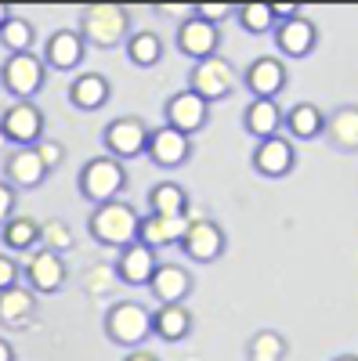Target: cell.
Masks as SVG:
<instances>
[{"instance_id": "cell-10", "label": "cell", "mask_w": 358, "mask_h": 361, "mask_svg": "<svg viewBox=\"0 0 358 361\" xmlns=\"http://www.w3.org/2000/svg\"><path fill=\"white\" fill-rule=\"evenodd\" d=\"M44 66L54 73H76L87 58V40L80 37V29H54L44 40Z\"/></svg>"}, {"instance_id": "cell-12", "label": "cell", "mask_w": 358, "mask_h": 361, "mask_svg": "<svg viewBox=\"0 0 358 361\" xmlns=\"http://www.w3.org/2000/svg\"><path fill=\"white\" fill-rule=\"evenodd\" d=\"M181 250H185V257L196 260V264H214V260L228 250V238H225L221 224L206 221V217H203V221L192 217V224H189V231H185V238H181Z\"/></svg>"}, {"instance_id": "cell-13", "label": "cell", "mask_w": 358, "mask_h": 361, "mask_svg": "<svg viewBox=\"0 0 358 361\" xmlns=\"http://www.w3.org/2000/svg\"><path fill=\"white\" fill-rule=\"evenodd\" d=\"M272 37H275V51H282L286 58H308L318 47V25L304 15H293L275 25Z\"/></svg>"}, {"instance_id": "cell-33", "label": "cell", "mask_w": 358, "mask_h": 361, "mask_svg": "<svg viewBox=\"0 0 358 361\" xmlns=\"http://www.w3.org/2000/svg\"><path fill=\"white\" fill-rule=\"evenodd\" d=\"M33 44H37V29H33V22H29V18L11 15L4 25H0V47H4V51L25 54V51H33Z\"/></svg>"}, {"instance_id": "cell-40", "label": "cell", "mask_w": 358, "mask_h": 361, "mask_svg": "<svg viewBox=\"0 0 358 361\" xmlns=\"http://www.w3.org/2000/svg\"><path fill=\"white\" fill-rule=\"evenodd\" d=\"M0 361H15V347L8 340H0Z\"/></svg>"}, {"instance_id": "cell-37", "label": "cell", "mask_w": 358, "mask_h": 361, "mask_svg": "<svg viewBox=\"0 0 358 361\" xmlns=\"http://www.w3.org/2000/svg\"><path fill=\"white\" fill-rule=\"evenodd\" d=\"M15 202H18L15 188L8 185V180H0V228H4V224L15 217Z\"/></svg>"}, {"instance_id": "cell-1", "label": "cell", "mask_w": 358, "mask_h": 361, "mask_svg": "<svg viewBox=\"0 0 358 361\" xmlns=\"http://www.w3.org/2000/svg\"><path fill=\"white\" fill-rule=\"evenodd\" d=\"M138 224H141L138 209L124 199H112V202L95 206L91 221H87V231L105 250H127L138 243Z\"/></svg>"}, {"instance_id": "cell-43", "label": "cell", "mask_w": 358, "mask_h": 361, "mask_svg": "<svg viewBox=\"0 0 358 361\" xmlns=\"http://www.w3.org/2000/svg\"><path fill=\"white\" fill-rule=\"evenodd\" d=\"M4 148H8V137H4V134H0V152H4Z\"/></svg>"}, {"instance_id": "cell-4", "label": "cell", "mask_w": 358, "mask_h": 361, "mask_svg": "<svg viewBox=\"0 0 358 361\" xmlns=\"http://www.w3.org/2000/svg\"><path fill=\"white\" fill-rule=\"evenodd\" d=\"M148 333H153V314H148L145 304H138V300H119V304L109 307V314H105V336L112 343L138 350V343L148 340Z\"/></svg>"}, {"instance_id": "cell-9", "label": "cell", "mask_w": 358, "mask_h": 361, "mask_svg": "<svg viewBox=\"0 0 358 361\" xmlns=\"http://www.w3.org/2000/svg\"><path fill=\"white\" fill-rule=\"evenodd\" d=\"M206 119H210V105H206L199 94H192V90H177V94L167 98L163 105V123L174 127V130H181L185 137L199 134L206 127Z\"/></svg>"}, {"instance_id": "cell-27", "label": "cell", "mask_w": 358, "mask_h": 361, "mask_svg": "<svg viewBox=\"0 0 358 361\" xmlns=\"http://www.w3.org/2000/svg\"><path fill=\"white\" fill-rule=\"evenodd\" d=\"M148 214L153 217H185L189 214L185 188L174 185V180H160V185H153V192H148Z\"/></svg>"}, {"instance_id": "cell-8", "label": "cell", "mask_w": 358, "mask_h": 361, "mask_svg": "<svg viewBox=\"0 0 358 361\" xmlns=\"http://www.w3.org/2000/svg\"><path fill=\"white\" fill-rule=\"evenodd\" d=\"M0 134L15 148H33L44 137V112L33 102H15L4 116H0Z\"/></svg>"}, {"instance_id": "cell-31", "label": "cell", "mask_w": 358, "mask_h": 361, "mask_svg": "<svg viewBox=\"0 0 358 361\" xmlns=\"http://www.w3.org/2000/svg\"><path fill=\"white\" fill-rule=\"evenodd\" d=\"M286 354H290V343L275 329H261L246 343V361H286Z\"/></svg>"}, {"instance_id": "cell-15", "label": "cell", "mask_w": 358, "mask_h": 361, "mask_svg": "<svg viewBox=\"0 0 358 361\" xmlns=\"http://www.w3.org/2000/svg\"><path fill=\"white\" fill-rule=\"evenodd\" d=\"M145 156L153 159L156 166H167V170H174V166H181V163H189V156H192V137H185L181 130H174V127H156V130H148V148H145Z\"/></svg>"}, {"instance_id": "cell-38", "label": "cell", "mask_w": 358, "mask_h": 361, "mask_svg": "<svg viewBox=\"0 0 358 361\" xmlns=\"http://www.w3.org/2000/svg\"><path fill=\"white\" fill-rule=\"evenodd\" d=\"M18 286V260L8 257V253H0V293Z\"/></svg>"}, {"instance_id": "cell-21", "label": "cell", "mask_w": 358, "mask_h": 361, "mask_svg": "<svg viewBox=\"0 0 358 361\" xmlns=\"http://www.w3.org/2000/svg\"><path fill=\"white\" fill-rule=\"evenodd\" d=\"M156 267H160L156 253L148 250V246H141V243H134L127 250H119L116 275H119V282H124V286H148V282H153V275H156Z\"/></svg>"}, {"instance_id": "cell-29", "label": "cell", "mask_w": 358, "mask_h": 361, "mask_svg": "<svg viewBox=\"0 0 358 361\" xmlns=\"http://www.w3.org/2000/svg\"><path fill=\"white\" fill-rule=\"evenodd\" d=\"M0 235H4V246L15 250V253H25V250H33L40 246V238H44V224L33 221V217H11L4 228H0Z\"/></svg>"}, {"instance_id": "cell-2", "label": "cell", "mask_w": 358, "mask_h": 361, "mask_svg": "<svg viewBox=\"0 0 358 361\" xmlns=\"http://www.w3.org/2000/svg\"><path fill=\"white\" fill-rule=\"evenodd\" d=\"M80 37L95 47H119L131 37V11L119 4H87L80 11Z\"/></svg>"}, {"instance_id": "cell-3", "label": "cell", "mask_w": 358, "mask_h": 361, "mask_svg": "<svg viewBox=\"0 0 358 361\" xmlns=\"http://www.w3.org/2000/svg\"><path fill=\"white\" fill-rule=\"evenodd\" d=\"M76 185L95 206L112 202V199H119V192L127 188V166L119 159H112V156H95V159L83 163Z\"/></svg>"}, {"instance_id": "cell-41", "label": "cell", "mask_w": 358, "mask_h": 361, "mask_svg": "<svg viewBox=\"0 0 358 361\" xmlns=\"http://www.w3.org/2000/svg\"><path fill=\"white\" fill-rule=\"evenodd\" d=\"M8 18H11V8H8V4H0V25H4Z\"/></svg>"}, {"instance_id": "cell-5", "label": "cell", "mask_w": 358, "mask_h": 361, "mask_svg": "<svg viewBox=\"0 0 358 361\" xmlns=\"http://www.w3.org/2000/svg\"><path fill=\"white\" fill-rule=\"evenodd\" d=\"M44 80H47V66H44V58L33 54V51L8 54L4 69H0V83H4V90L15 102H33L44 90Z\"/></svg>"}, {"instance_id": "cell-32", "label": "cell", "mask_w": 358, "mask_h": 361, "mask_svg": "<svg viewBox=\"0 0 358 361\" xmlns=\"http://www.w3.org/2000/svg\"><path fill=\"white\" fill-rule=\"evenodd\" d=\"M235 22L246 29L253 37H268L275 33L279 25V15H275V4H239L235 8Z\"/></svg>"}, {"instance_id": "cell-36", "label": "cell", "mask_w": 358, "mask_h": 361, "mask_svg": "<svg viewBox=\"0 0 358 361\" xmlns=\"http://www.w3.org/2000/svg\"><path fill=\"white\" fill-rule=\"evenodd\" d=\"M232 15H235L232 4H196V18H199V22H210V25H217V29H221V22L232 18Z\"/></svg>"}, {"instance_id": "cell-35", "label": "cell", "mask_w": 358, "mask_h": 361, "mask_svg": "<svg viewBox=\"0 0 358 361\" xmlns=\"http://www.w3.org/2000/svg\"><path fill=\"white\" fill-rule=\"evenodd\" d=\"M44 238H47V250H51V253H62V250L73 243V231H69L66 221H51V224L44 228Z\"/></svg>"}, {"instance_id": "cell-42", "label": "cell", "mask_w": 358, "mask_h": 361, "mask_svg": "<svg viewBox=\"0 0 358 361\" xmlns=\"http://www.w3.org/2000/svg\"><path fill=\"white\" fill-rule=\"evenodd\" d=\"M333 361H358V354H340V357H333Z\"/></svg>"}, {"instance_id": "cell-26", "label": "cell", "mask_w": 358, "mask_h": 361, "mask_svg": "<svg viewBox=\"0 0 358 361\" xmlns=\"http://www.w3.org/2000/svg\"><path fill=\"white\" fill-rule=\"evenodd\" d=\"M326 137H330L340 152H358V105H340L326 116Z\"/></svg>"}, {"instance_id": "cell-34", "label": "cell", "mask_w": 358, "mask_h": 361, "mask_svg": "<svg viewBox=\"0 0 358 361\" xmlns=\"http://www.w3.org/2000/svg\"><path fill=\"white\" fill-rule=\"evenodd\" d=\"M33 148H37L40 163L47 166V173H54L58 166L66 163V145H62V141H54V137H40V141H37Z\"/></svg>"}, {"instance_id": "cell-16", "label": "cell", "mask_w": 358, "mask_h": 361, "mask_svg": "<svg viewBox=\"0 0 358 361\" xmlns=\"http://www.w3.org/2000/svg\"><path fill=\"white\" fill-rule=\"evenodd\" d=\"M293 166H297V152H293L290 137L275 134L268 141H257V148H253V170L261 177H272V180L275 177H290Z\"/></svg>"}, {"instance_id": "cell-20", "label": "cell", "mask_w": 358, "mask_h": 361, "mask_svg": "<svg viewBox=\"0 0 358 361\" xmlns=\"http://www.w3.org/2000/svg\"><path fill=\"white\" fill-rule=\"evenodd\" d=\"M4 173H8V185L15 192H29V188H40L47 180V166L40 163L37 148H15L4 163Z\"/></svg>"}, {"instance_id": "cell-6", "label": "cell", "mask_w": 358, "mask_h": 361, "mask_svg": "<svg viewBox=\"0 0 358 361\" xmlns=\"http://www.w3.org/2000/svg\"><path fill=\"white\" fill-rule=\"evenodd\" d=\"M239 83V73L228 58L214 54V58H203V62H192V73H189V90L199 94L206 105L210 102H221L228 98Z\"/></svg>"}, {"instance_id": "cell-14", "label": "cell", "mask_w": 358, "mask_h": 361, "mask_svg": "<svg viewBox=\"0 0 358 361\" xmlns=\"http://www.w3.org/2000/svg\"><path fill=\"white\" fill-rule=\"evenodd\" d=\"M177 51H181L185 58H192V62H203V58H214L217 47H221V29L210 25V22H199L196 15L189 22L177 25V37H174Z\"/></svg>"}, {"instance_id": "cell-17", "label": "cell", "mask_w": 358, "mask_h": 361, "mask_svg": "<svg viewBox=\"0 0 358 361\" xmlns=\"http://www.w3.org/2000/svg\"><path fill=\"white\" fill-rule=\"evenodd\" d=\"M189 224H192V217L185 214V217H141V224H138V243L141 246H148V250H163V246H181V238H185V231H189Z\"/></svg>"}, {"instance_id": "cell-23", "label": "cell", "mask_w": 358, "mask_h": 361, "mask_svg": "<svg viewBox=\"0 0 358 361\" xmlns=\"http://www.w3.org/2000/svg\"><path fill=\"white\" fill-rule=\"evenodd\" d=\"M243 127H246V134L257 137V141L275 137V134L282 130V109H279V102H261V98H253V102L246 105V112H243Z\"/></svg>"}, {"instance_id": "cell-28", "label": "cell", "mask_w": 358, "mask_h": 361, "mask_svg": "<svg viewBox=\"0 0 358 361\" xmlns=\"http://www.w3.org/2000/svg\"><path fill=\"white\" fill-rule=\"evenodd\" d=\"M153 333L167 343H181L192 333V311L185 304H174V307H160L153 314Z\"/></svg>"}, {"instance_id": "cell-30", "label": "cell", "mask_w": 358, "mask_h": 361, "mask_svg": "<svg viewBox=\"0 0 358 361\" xmlns=\"http://www.w3.org/2000/svg\"><path fill=\"white\" fill-rule=\"evenodd\" d=\"M124 47H127L131 66H138V69H153V66H160V58H163V40L153 33V29H138V33H131Z\"/></svg>"}, {"instance_id": "cell-24", "label": "cell", "mask_w": 358, "mask_h": 361, "mask_svg": "<svg viewBox=\"0 0 358 361\" xmlns=\"http://www.w3.org/2000/svg\"><path fill=\"white\" fill-rule=\"evenodd\" d=\"M282 127H286L290 137H297V141H315V137H322V130H326V112H322L318 105H311V102H297V105L282 116Z\"/></svg>"}, {"instance_id": "cell-25", "label": "cell", "mask_w": 358, "mask_h": 361, "mask_svg": "<svg viewBox=\"0 0 358 361\" xmlns=\"http://www.w3.org/2000/svg\"><path fill=\"white\" fill-rule=\"evenodd\" d=\"M37 314V293L29 286H11L0 293V325L18 329Z\"/></svg>"}, {"instance_id": "cell-39", "label": "cell", "mask_w": 358, "mask_h": 361, "mask_svg": "<svg viewBox=\"0 0 358 361\" xmlns=\"http://www.w3.org/2000/svg\"><path fill=\"white\" fill-rule=\"evenodd\" d=\"M124 361H160V357H156V354H148V350H131Z\"/></svg>"}, {"instance_id": "cell-7", "label": "cell", "mask_w": 358, "mask_h": 361, "mask_svg": "<svg viewBox=\"0 0 358 361\" xmlns=\"http://www.w3.org/2000/svg\"><path fill=\"white\" fill-rule=\"evenodd\" d=\"M102 141H105V156H112L119 163L138 159V156H145V148H148V127L141 123V119H134V116H119L102 130Z\"/></svg>"}, {"instance_id": "cell-22", "label": "cell", "mask_w": 358, "mask_h": 361, "mask_svg": "<svg viewBox=\"0 0 358 361\" xmlns=\"http://www.w3.org/2000/svg\"><path fill=\"white\" fill-rule=\"evenodd\" d=\"M109 98H112V83L102 73H80L69 83V102L80 112H98Z\"/></svg>"}, {"instance_id": "cell-18", "label": "cell", "mask_w": 358, "mask_h": 361, "mask_svg": "<svg viewBox=\"0 0 358 361\" xmlns=\"http://www.w3.org/2000/svg\"><path fill=\"white\" fill-rule=\"evenodd\" d=\"M25 279H29V289L33 293H58L66 286V260L62 253H51V250H40L29 257V267H25Z\"/></svg>"}, {"instance_id": "cell-11", "label": "cell", "mask_w": 358, "mask_h": 361, "mask_svg": "<svg viewBox=\"0 0 358 361\" xmlns=\"http://www.w3.org/2000/svg\"><path fill=\"white\" fill-rule=\"evenodd\" d=\"M286 66H282V58H275V54H261V58H253V62L246 66V73H243V83H246V90L253 98H261V102H275L282 90H286Z\"/></svg>"}, {"instance_id": "cell-19", "label": "cell", "mask_w": 358, "mask_h": 361, "mask_svg": "<svg viewBox=\"0 0 358 361\" xmlns=\"http://www.w3.org/2000/svg\"><path fill=\"white\" fill-rule=\"evenodd\" d=\"M153 296L160 300V307H174V304H185L189 293H192V275L181 264H160L153 282H148Z\"/></svg>"}]
</instances>
